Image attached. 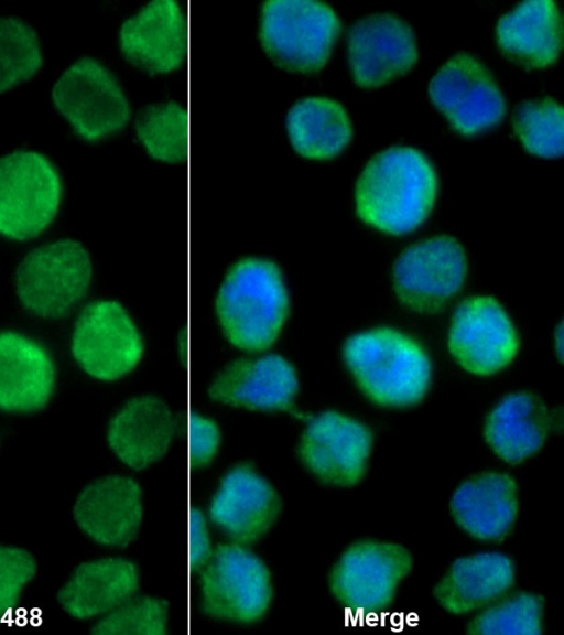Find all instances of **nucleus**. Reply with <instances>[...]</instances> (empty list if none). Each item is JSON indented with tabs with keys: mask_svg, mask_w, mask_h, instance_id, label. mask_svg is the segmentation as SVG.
I'll use <instances>...</instances> for the list:
<instances>
[{
	"mask_svg": "<svg viewBox=\"0 0 564 635\" xmlns=\"http://www.w3.org/2000/svg\"><path fill=\"white\" fill-rule=\"evenodd\" d=\"M512 126L522 146L531 153L555 158L563 153V108L552 97L520 103Z\"/></svg>",
	"mask_w": 564,
	"mask_h": 635,
	"instance_id": "c756f323",
	"label": "nucleus"
},
{
	"mask_svg": "<svg viewBox=\"0 0 564 635\" xmlns=\"http://www.w3.org/2000/svg\"><path fill=\"white\" fill-rule=\"evenodd\" d=\"M36 563L25 550L0 545V612L14 607L25 585L33 579Z\"/></svg>",
	"mask_w": 564,
	"mask_h": 635,
	"instance_id": "473e14b6",
	"label": "nucleus"
},
{
	"mask_svg": "<svg viewBox=\"0 0 564 635\" xmlns=\"http://www.w3.org/2000/svg\"><path fill=\"white\" fill-rule=\"evenodd\" d=\"M135 136L154 158L178 161L186 151L187 123L184 105L164 99L144 106L134 120Z\"/></svg>",
	"mask_w": 564,
	"mask_h": 635,
	"instance_id": "cd10ccee",
	"label": "nucleus"
},
{
	"mask_svg": "<svg viewBox=\"0 0 564 635\" xmlns=\"http://www.w3.org/2000/svg\"><path fill=\"white\" fill-rule=\"evenodd\" d=\"M55 365L36 341L17 332H0V409L29 413L43 409L52 398Z\"/></svg>",
	"mask_w": 564,
	"mask_h": 635,
	"instance_id": "aec40b11",
	"label": "nucleus"
},
{
	"mask_svg": "<svg viewBox=\"0 0 564 635\" xmlns=\"http://www.w3.org/2000/svg\"><path fill=\"white\" fill-rule=\"evenodd\" d=\"M343 357L355 381L378 405L412 406L429 389L426 352L394 329L376 327L351 335L343 346Z\"/></svg>",
	"mask_w": 564,
	"mask_h": 635,
	"instance_id": "7ed1b4c3",
	"label": "nucleus"
},
{
	"mask_svg": "<svg viewBox=\"0 0 564 635\" xmlns=\"http://www.w3.org/2000/svg\"><path fill=\"white\" fill-rule=\"evenodd\" d=\"M437 195V174L420 150L395 146L376 153L355 187L356 211L367 225L390 235L417 228Z\"/></svg>",
	"mask_w": 564,
	"mask_h": 635,
	"instance_id": "f257e3e1",
	"label": "nucleus"
},
{
	"mask_svg": "<svg viewBox=\"0 0 564 635\" xmlns=\"http://www.w3.org/2000/svg\"><path fill=\"white\" fill-rule=\"evenodd\" d=\"M290 297L280 267L263 257H246L226 272L215 311L226 338L245 351L268 348L288 318Z\"/></svg>",
	"mask_w": 564,
	"mask_h": 635,
	"instance_id": "f03ea898",
	"label": "nucleus"
},
{
	"mask_svg": "<svg viewBox=\"0 0 564 635\" xmlns=\"http://www.w3.org/2000/svg\"><path fill=\"white\" fill-rule=\"evenodd\" d=\"M189 456L195 467L209 464L218 452L221 433L213 419L195 413L189 420Z\"/></svg>",
	"mask_w": 564,
	"mask_h": 635,
	"instance_id": "72a5a7b5",
	"label": "nucleus"
},
{
	"mask_svg": "<svg viewBox=\"0 0 564 635\" xmlns=\"http://www.w3.org/2000/svg\"><path fill=\"white\" fill-rule=\"evenodd\" d=\"M274 486L248 464L232 466L220 480L208 505V517L232 542L259 540L279 517Z\"/></svg>",
	"mask_w": 564,
	"mask_h": 635,
	"instance_id": "dca6fc26",
	"label": "nucleus"
},
{
	"mask_svg": "<svg viewBox=\"0 0 564 635\" xmlns=\"http://www.w3.org/2000/svg\"><path fill=\"white\" fill-rule=\"evenodd\" d=\"M511 560L498 552L457 559L435 588V598L448 612L464 614L499 599L512 585Z\"/></svg>",
	"mask_w": 564,
	"mask_h": 635,
	"instance_id": "a878e982",
	"label": "nucleus"
},
{
	"mask_svg": "<svg viewBox=\"0 0 564 635\" xmlns=\"http://www.w3.org/2000/svg\"><path fill=\"white\" fill-rule=\"evenodd\" d=\"M347 56L352 77L359 86H379L415 63V33L411 24L397 13L364 15L348 31Z\"/></svg>",
	"mask_w": 564,
	"mask_h": 635,
	"instance_id": "2eb2a0df",
	"label": "nucleus"
},
{
	"mask_svg": "<svg viewBox=\"0 0 564 635\" xmlns=\"http://www.w3.org/2000/svg\"><path fill=\"white\" fill-rule=\"evenodd\" d=\"M550 416L543 401L527 391L505 397L488 415L484 434L494 452L508 463H519L543 445Z\"/></svg>",
	"mask_w": 564,
	"mask_h": 635,
	"instance_id": "393cba45",
	"label": "nucleus"
},
{
	"mask_svg": "<svg viewBox=\"0 0 564 635\" xmlns=\"http://www.w3.org/2000/svg\"><path fill=\"white\" fill-rule=\"evenodd\" d=\"M93 262L86 247L70 238L31 250L14 275L17 295L25 310L43 319L68 314L86 295Z\"/></svg>",
	"mask_w": 564,
	"mask_h": 635,
	"instance_id": "39448f33",
	"label": "nucleus"
},
{
	"mask_svg": "<svg viewBox=\"0 0 564 635\" xmlns=\"http://www.w3.org/2000/svg\"><path fill=\"white\" fill-rule=\"evenodd\" d=\"M451 509L458 526L474 538L498 540L512 527L518 512V487L501 472H485L454 492Z\"/></svg>",
	"mask_w": 564,
	"mask_h": 635,
	"instance_id": "4be33fe9",
	"label": "nucleus"
},
{
	"mask_svg": "<svg viewBox=\"0 0 564 635\" xmlns=\"http://www.w3.org/2000/svg\"><path fill=\"white\" fill-rule=\"evenodd\" d=\"M175 419L165 401L153 395L128 400L111 418L107 442L127 466L142 470L159 461L169 450Z\"/></svg>",
	"mask_w": 564,
	"mask_h": 635,
	"instance_id": "412c9836",
	"label": "nucleus"
},
{
	"mask_svg": "<svg viewBox=\"0 0 564 635\" xmlns=\"http://www.w3.org/2000/svg\"><path fill=\"white\" fill-rule=\"evenodd\" d=\"M432 103L463 134H474L497 125L507 104L489 68L469 52H457L431 77Z\"/></svg>",
	"mask_w": 564,
	"mask_h": 635,
	"instance_id": "1a4fd4ad",
	"label": "nucleus"
},
{
	"mask_svg": "<svg viewBox=\"0 0 564 635\" xmlns=\"http://www.w3.org/2000/svg\"><path fill=\"white\" fill-rule=\"evenodd\" d=\"M118 42L135 65L154 72L180 66L186 51V18L177 0H150L120 24Z\"/></svg>",
	"mask_w": 564,
	"mask_h": 635,
	"instance_id": "6ab92c4d",
	"label": "nucleus"
},
{
	"mask_svg": "<svg viewBox=\"0 0 564 635\" xmlns=\"http://www.w3.org/2000/svg\"><path fill=\"white\" fill-rule=\"evenodd\" d=\"M448 348L474 375H491L509 365L519 349L517 330L502 305L491 297L465 299L455 310Z\"/></svg>",
	"mask_w": 564,
	"mask_h": 635,
	"instance_id": "ddd939ff",
	"label": "nucleus"
},
{
	"mask_svg": "<svg viewBox=\"0 0 564 635\" xmlns=\"http://www.w3.org/2000/svg\"><path fill=\"white\" fill-rule=\"evenodd\" d=\"M496 39L506 55L530 67L553 63L562 45V17L553 0H524L501 14Z\"/></svg>",
	"mask_w": 564,
	"mask_h": 635,
	"instance_id": "b1692460",
	"label": "nucleus"
},
{
	"mask_svg": "<svg viewBox=\"0 0 564 635\" xmlns=\"http://www.w3.org/2000/svg\"><path fill=\"white\" fill-rule=\"evenodd\" d=\"M208 521L200 508H192L189 516V561L194 571H199L213 552Z\"/></svg>",
	"mask_w": 564,
	"mask_h": 635,
	"instance_id": "f704fd0d",
	"label": "nucleus"
},
{
	"mask_svg": "<svg viewBox=\"0 0 564 635\" xmlns=\"http://www.w3.org/2000/svg\"><path fill=\"white\" fill-rule=\"evenodd\" d=\"M285 127L293 148L311 159L338 154L352 134L346 108L324 95H308L295 100L286 111Z\"/></svg>",
	"mask_w": 564,
	"mask_h": 635,
	"instance_id": "bb28decb",
	"label": "nucleus"
},
{
	"mask_svg": "<svg viewBox=\"0 0 564 635\" xmlns=\"http://www.w3.org/2000/svg\"><path fill=\"white\" fill-rule=\"evenodd\" d=\"M51 98L74 132L98 141L120 130L130 118L128 95L101 61L84 56L69 64L54 83Z\"/></svg>",
	"mask_w": 564,
	"mask_h": 635,
	"instance_id": "6e6552de",
	"label": "nucleus"
},
{
	"mask_svg": "<svg viewBox=\"0 0 564 635\" xmlns=\"http://www.w3.org/2000/svg\"><path fill=\"white\" fill-rule=\"evenodd\" d=\"M73 514L77 526L95 542L124 547L134 539L142 523V489L127 475L100 477L78 494Z\"/></svg>",
	"mask_w": 564,
	"mask_h": 635,
	"instance_id": "f3484780",
	"label": "nucleus"
},
{
	"mask_svg": "<svg viewBox=\"0 0 564 635\" xmlns=\"http://www.w3.org/2000/svg\"><path fill=\"white\" fill-rule=\"evenodd\" d=\"M542 599L533 593L510 596L479 614L469 625L473 634L536 635L542 632Z\"/></svg>",
	"mask_w": 564,
	"mask_h": 635,
	"instance_id": "7c9ffc66",
	"label": "nucleus"
},
{
	"mask_svg": "<svg viewBox=\"0 0 564 635\" xmlns=\"http://www.w3.org/2000/svg\"><path fill=\"white\" fill-rule=\"evenodd\" d=\"M412 566L410 553L400 545L364 540L350 546L334 566L329 586L347 610L381 611L393 599L399 582Z\"/></svg>",
	"mask_w": 564,
	"mask_h": 635,
	"instance_id": "f8f14e48",
	"label": "nucleus"
},
{
	"mask_svg": "<svg viewBox=\"0 0 564 635\" xmlns=\"http://www.w3.org/2000/svg\"><path fill=\"white\" fill-rule=\"evenodd\" d=\"M340 32L336 10L322 0H264L258 34L280 64L314 71L328 60Z\"/></svg>",
	"mask_w": 564,
	"mask_h": 635,
	"instance_id": "423d86ee",
	"label": "nucleus"
},
{
	"mask_svg": "<svg viewBox=\"0 0 564 635\" xmlns=\"http://www.w3.org/2000/svg\"><path fill=\"white\" fill-rule=\"evenodd\" d=\"M556 334H557V337H558V341L556 342V344H557V346H558L557 353H558L560 356H561V354H562V353H561V334H562V326H561V325L558 326V331H557Z\"/></svg>",
	"mask_w": 564,
	"mask_h": 635,
	"instance_id": "c9c22d12",
	"label": "nucleus"
},
{
	"mask_svg": "<svg viewBox=\"0 0 564 635\" xmlns=\"http://www.w3.org/2000/svg\"><path fill=\"white\" fill-rule=\"evenodd\" d=\"M72 353L89 376L115 380L138 365L143 354V342L121 303L98 300L86 305L78 315L72 336Z\"/></svg>",
	"mask_w": 564,
	"mask_h": 635,
	"instance_id": "9b49d317",
	"label": "nucleus"
},
{
	"mask_svg": "<svg viewBox=\"0 0 564 635\" xmlns=\"http://www.w3.org/2000/svg\"><path fill=\"white\" fill-rule=\"evenodd\" d=\"M43 64L35 29L15 15H0V93L33 77Z\"/></svg>",
	"mask_w": 564,
	"mask_h": 635,
	"instance_id": "c85d7f7f",
	"label": "nucleus"
},
{
	"mask_svg": "<svg viewBox=\"0 0 564 635\" xmlns=\"http://www.w3.org/2000/svg\"><path fill=\"white\" fill-rule=\"evenodd\" d=\"M299 390L293 365L278 354L238 358L227 364L212 379V400L261 410L291 407Z\"/></svg>",
	"mask_w": 564,
	"mask_h": 635,
	"instance_id": "a211bd4d",
	"label": "nucleus"
},
{
	"mask_svg": "<svg viewBox=\"0 0 564 635\" xmlns=\"http://www.w3.org/2000/svg\"><path fill=\"white\" fill-rule=\"evenodd\" d=\"M371 441L370 430L361 422L337 411H324L307 422L297 454L322 482L351 486L365 473Z\"/></svg>",
	"mask_w": 564,
	"mask_h": 635,
	"instance_id": "4468645a",
	"label": "nucleus"
},
{
	"mask_svg": "<svg viewBox=\"0 0 564 635\" xmlns=\"http://www.w3.org/2000/svg\"><path fill=\"white\" fill-rule=\"evenodd\" d=\"M466 273V254L457 239L429 237L399 256L392 271L393 289L409 309L435 312L459 292Z\"/></svg>",
	"mask_w": 564,
	"mask_h": 635,
	"instance_id": "9d476101",
	"label": "nucleus"
},
{
	"mask_svg": "<svg viewBox=\"0 0 564 635\" xmlns=\"http://www.w3.org/2000/svg\"><path fill=\"white\" fill-rule=\"evenodd\" d=\"M198 572L199 604L205 615L249 624L268 612L273 591L270 571L243 545H218Z\"/></svg>",
	"mask_w": 564,
	"mask_h": 635,
	"instance_id": "0eeeda50",
	"label": "nucleus"
},
{
	"mask_svg": "<svg viewBox=\"0 0 564 635\" xmlns=\"http://www.w3.org/2000/svg\"><path fill=\"white\" fill-rule=\"evenodd\" d=\"M169 605L155 596L134 595L101 616L94 634L161 635L167 631Z\"/></svg>",
	"mask_w": 564,
	"mask_h": 635,
	"instance_id": "2f4dec72",
	"label": "nucleus"
},
{
	"mask_svg": "<svg viewBox=\"0 0 564 635\" xmlns=\"http://www.w3.org/2000/svg\"><path fill=\"white\" fill-rule=\"evenodd\" d=\"M63 198V181L45 154L13 150L0 158V235L26 240L54 220Z\"/></svg>",
	"mask_w": 564,
	"mask_h": 635,
	"instance_id": "20e7f679",
	"label": "nucleus"
},
{
	"mask_svg": "<svg viewBox=\"0 0 564 635\" xmlns=\"http://www.w3.org/2000/svg\"><path fill=\"white\" fill-rule=\"evenodd\" d=\"M138 567L117 557L79 564L58 592L63 609L79 620L104 616L134 595L139 588Z\"/></svg>",
	"mask_w": 564,
	"mask_h": 635,
	"instance_id": "5701e85b",
	"label": "nucleus"
}]
</instances>
